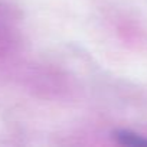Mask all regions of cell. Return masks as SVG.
I'll use <instances>...</instances> for the list:
<instances>
[{"label":"cell","instance_id":"6da1fadb","mask_svg":"<svg viewBox=\"0 0 147 147\" xmlns=\"http://www.w3.org/2000/svg\"><path fill=\"white\" fill-rule=\"evenodd\" d=\"M117 138L120 140V143L127 144V146H147V138H144L140 134L130 133V131L117 133Z\"/></svg>","mask_w":147,"mask_h":147}]
</instances>
